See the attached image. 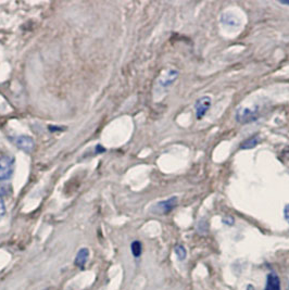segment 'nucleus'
Masks as SVG:
<instances>
[{
  "instance_id": "nucleus-1",
  "label": "nucleus",
  "mask_w": 289,
  "mask_h": 290,
  "mask_svg": "<svg viewBox=\"0 0 289 290\" xmlns=\"http://www.w3.org/2000/svg\"><path fill=\"white\" fill-rule=\"evenodd\" d=\"M14 170V159L11 156H0V181L10 178Z\"/></svg>"
},
{
  "instance_id": "nucleus-2",
  "label": "nucleus",
  "mask_w": 289,
  "mask_h": 290,
  "mask_svg": "<svg viewBox=\"0 0 289 290\" xmlns=\"http://www.w3.org/2000/svg\"><path fill=\"white\" fill-rule=\"evenodd\" d=\"M211 104H212V100L208 96L200 98L196 102V105H195V110H196V115H197L199 120L206 115V113L208 112V110L211 107Z\"/></svg>"
},
{
  "instance_id": "nucleus-3",
  "label": "nucleus",
  "mask_w": 289,
  "mask_h": 290,
  "mask_svg": "<svg viewBox=\"0 0 289 290\" xmlns=\"http://www.w3.org/2000/svg\"><path fill=\"white\" fill-rule=\"evenodd\" d=\"M15 143L22 151L24 152H32L34 149V141L33 139L30 137V136H19V137L15 138Z\"/></svg>"
},
{
  "instance_id": "nucleus-4",
  "label": "nucleus",
  "mask_w": 289,
  "mask_h": 290,
  "mask_svg": "<svg viewBox=\"0 0 289 290\" xmlns=\"http://www.w3.org/2000/svg\"><path fill=\"white\" fill-rule=\"evenodd\" d=\"M177 204V198H171L164 201L159 202L156 206V212L161 213V214H166V213L171 212Z\"/></svg>"
},
{
  "instance_id": "nucleus-5",
  "label": "nucleus",
  "mask_w": 289,
  "mask_h": 290,
  "mask_svg": "<svg viewBox=\"0 0 289 290\" xmlns=\"http://www.w3.org/2000/svg\"><path fill=\"white\" fill-rule=\"evenodd\" d=\"M88 259H89V250L87 248L80 249L74 260L75 267H78L79 269L83 270L85 265H86V263L88 262Z\"/></svg>"
},
{
  "instance_id": "nucleus-6",
  "label": "nucleus",
  "mask_w": 289,
  "mask_h": 290,
  "mask_svg": "<svg viewBox=\"0 0 289 290\" xmlns=\"http://www.w3.org/2000/svg\"><path fill=\"white\" fill-rule=\"evenodd\" d=\"M254 114H256V112L254 111L250 110L249 108H246V109H243L240 111H238V113L236 115V118L238 121H239L240 123H249L250 121L254 120Z\"/></svg>"
},
{
  "instance_id": "nucleus-7",
  "label": "nucleus",
  "mask_w": 289,
  "mask_h": 290,
  "mask_svg": "<svg viewBox=\"0 0 289 290\" xmlns=\"http://www.w3.org/2000/svg\"><path fill=\"white\" fill-rule=\"evenodd\" d=\"M266 290H280V280L275 273H271L267 279Z\"/></svg>"
},
{
  "instance_id": "nucleus-8",
  "label": "nucleus",
  "mask_w": 289,
  "mask_h": 290,
  "mask_svg": "<svg viewBox=\"0 0 289 290\" xmlns=\"http://www.w3.org/2000/svg\"><path fill=\"white\" fill-rule=\"evenodd\" d=\"M177 75H178L177 71L170 70V71H167V73H166V75L164 76V78H163V79H161L160 84L162 85L163 87H168L170 85H171V84H172V83L176 80Z\"/></svg>"
},
{
  "instance_id": "nucleus-9",
  "label": "nucleus",
  "mask_w": 289,
  "mask_h": 290,
  "mask_svg": "<svg viewBox=\"0 0 289 290\" xmlns=\"http://www.w3.org/2000/svg\"><path fill=\"white\" fill-rule=\"evenodd\" d=\"M260 142V137L259 136H252L251 138L246 140L243 144H242V149H251L257 146V144Z\"/></svg>"
},
{
  "instance_id": "nucleus-10",
  "label": "nucleus",
  "mask_w": 289,
  "mask_h": 290,
  "mask_svg": "<svg viewBox=\"0 0 289 290\" xmlns=\"http://www.w3.org/2000/svg\"><path fill=\"white\" fill-rule=\"evenodd\" d=\"M131 250H132V253L135 258H138L139 255L141 254V251H142V246L140 244V241H133L132 245H131Z\"/></svg>"
},
{
  "instance_id": "nucleus-11",
  "label": "nucleus",
  "mask_w": 289,
  "mask_h": 290,
  "mask_svg": "<svg viewBox=\"0 0 289 290\" xmlns=\"http://www.w3.org/2000/svg\"><path fill=\"white\" fill-rule=\"evenodd\" d=\"M174 251H175V254H176V257H177L178 260L183 261L187 257V251H186V249L184 248L183 246H180V245L176 246Z\"/></svg>"
},
{
  "instance_id": "nucleus-12",
  "label": "nucleus",
  "mask_w": 289,
  "mask_h": 290,
  "mask_svg": "<svg viewBox=\"0 0 289 290\" xmlns=\"http://www.w3.org/2000/svg\"><path fill=\"white\" fill-rule=\"evenodd\" d=\"M5 214H6V206H5V202L2 198V196H0V221L3 220Z\"/></svg>"
},
{
  "instance_id": "nucleus-13",
  "label": "nucleus",
  "mask_w": 289,
  "mask_h": 290,
  "mask_svg": "<svg viewBox=\"0 0 289 290\" xmlns=\"http://www.w3.org/2000/svg\"><path fill=\"white\" fill-rule=\"evenodd\" d=\"M285 218H286L287 222L289 223V206H287L286 209H285Z\"/></svg>"
}]
</instances>
